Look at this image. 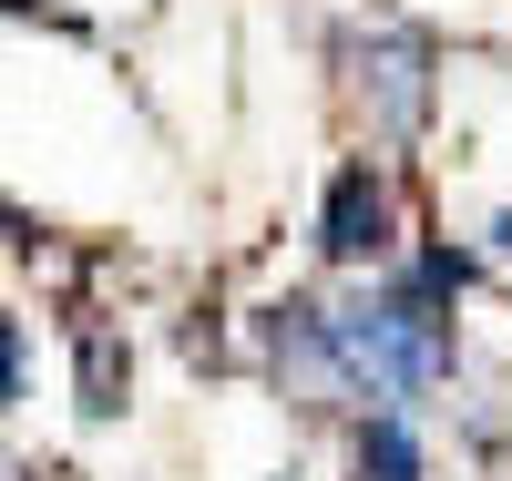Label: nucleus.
<instances>
[{"label":"nucleus","instance_id":"6e6552de","mask_svg":"<svg viewBox=\"0 0 512 481\" xmlns=\"http://www.w3.org/2000/svg\"><path fill=\"white\" fill-rule=\"evenodd\" d=\"M0 246H31V226H21V205H0Z\"/></svg>","mask_w":512,"mask_h":481},{"label":"nucleus","instance_id":"7ed1b4c3","mask_svg":"<svg viewBox=\"0 0 512 481\" xmlns=\"http://www.w3.org/2000/svg\"><path fill=\"white\" fill-rule=\"evenodd\" d=\"M318 256H328V267H369V256H390V185H379L369 164H338V185L318 205Z\"/></svg>","mask_w":512,"mask_h":481},{"label":"nucleus","instance_id":"f03ea898","mask_svg":"<svg viewBox=\"0 0 512 481\" xmlns=\"http://www.w3.org/2000/svg\"><path fill=\"white\" fill-rule=\"evenodd\" d=\"M359 82L379 103V134H420V113H431V41L420 31H369L359 41Z\"/></svg>","mask_w":512,"mask_h":481},{"label":"nucleus","instance_id":"20e7f679","mask_svg":"<svg viewBox=\"0 0 512 481\" xmlns=\"http://www.w3.org/2000/svg\"><path fill=\"white\" fill-rule=\"evenodd\" d=\"M256 338H267V359L287 369V379H338V328H328V308H308V297H287V308H267L256 318Z\"/></svg>","mask_w":512,"mask_h":481},{"label":"nucleus","instance_id":"423d86ee","mask_svg":"<svg viewBox=\"0 0 512 481\" xmlns=\"http://www.w3.org/2000/svg\"><path fill=\"white\" fill-rule=\"evenodd\" d=\"M359 481H420V441H410V420H400V410L359 420Z\"/></svg>","mask_w":512,"mask_h":481},{"label":"nucleus","instance_id":"f257e3e1","mask_svg":"<svg viewBox=\"0 0 512 481\" xmlns=\"http://www.w3.org/2000/svg\"><path fill=\"white\" fill-rule=\"evenodd\" d=\"M328 328H338V379L390 400L400 420H410V400H431L451 379V308L420 297V287H379L359 308H338Z\"/></svg>","mask_w":512,"mask_h":481},{"label":"nucleus","instance_id":"39448f33","mask_svg":"<svg viewBox=\"0 0 512 481\" xmlns=\"http://www.w3.org/2000/svg\"><path fill=\"white\" fill-rule=\"evenodd\" d=\"M123 389H134V369H123V338L93 328V338H82V420H123Z\"/></svg>","mask_w":512,"mask_h":481},{"label":"nucleus","instance_id":"0eeeda50","mask_svg":"<svg viewBox=\"0 0 512 481\" xmlns=\"http://www.w3.org/2000/svg\"><path fill=\"white\" fill-rule=\"evenodd\" d=\"M31 389V338H21V318H0V410H11Z\"/></svg>","mask_w":512,"mask_h":481},{"label":"nucleus","instance_id":"1a4fd4ad","mask_svg":"<svg viewBox=\"0 0 512 481\" xmlns=\"http://www.w3.org/2000/svg\"><path fill=\"white\" fill-rule=\"evenodd\" d=\"M492 256H512V205H502V215H492Z\"/></svg>","mask_w":512,"mask_h":481}]
</instances>
